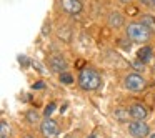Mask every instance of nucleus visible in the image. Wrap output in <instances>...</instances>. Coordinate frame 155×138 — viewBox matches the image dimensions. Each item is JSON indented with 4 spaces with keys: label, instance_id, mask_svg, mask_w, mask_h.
I'll use <instances>...</instances> for the list:
<instances>
[{
    "label": "nucleus",
    "instance_id": "1",
    "mask_svg": "<svg viewBox=\"0 0 155 138\" xmlns=\"http://www.w3.org/2000/svg\"><path fill=\"white\" fill-rule=\"evenodd\" d=\"M77 82L80 85L82 90L85 91H94V90H98L102 85V77L98 75V72L92 67H85L80 70L77 77Z\"/></svg>",
    "mask_w": 155,
    "mask_h": 138
},
{
    "label": "nucleus",
    "instance_id": "2",
    "mask_svg": "<svg viewBox=\"0 0 155 138\" xmlns=\"http://www.w3.org/2000/svg\"><path fill=\"white\" fill-rule=\"evenodd\" d=\"M152 32L148 30L145 25H142L140 22H134V24H128L127 27V37L132 42H137V43H145V42L150 40Z\"/></svg>",
    "mask_w": 155,
    "mask_h": 138
},
{
    "label": "nucleus",
    "instance_id": "3",
    "mask_svg": "<svg viewBox=\"0 0 155 138\" xmlns=\"http://www.w3.org/2000/svg\"><path fill=\"white\" fill-rule=\"evenodd\" d=\"M124 85H125V88L130 90V91H142L147 87V82H145V78L138 73H128L127 77L124 78Z\"/></svg>",
    "mask_w": 155,
    "mask_h": 138
},
{
    "label": "nucleus",
    "instance_id": "4",
    "mask_svg": "<svg viewBox=\"0 0 155 138\" xmlns=\"http://www.w3.org/2000/svg\"><path fill=\"white\" fill-rule=\"evenodd\" d=\"M128 133L134 138H147L150 136V128L143 120H134L128 123Z\"/></svg>",
    "mask_w": 155,
    "mask_h": 138
},
{
    "label": "nucleus",
    "instance_id": "5",
    "mask_svg": "<svg viewBox=\"0 0 155 138\" xmlns=\"http://www.w3.org/2000/svg\"><path fill=\"white\" fill-rule=\"evenodd\" d=\"M40 131H42V135H44L45 138H55V136H58V133H60V128H58L57 121L47 117L40 123Z\"/></svg>",
    "mask_w": 155,
    "mask_h": 138
},
{
    "label": "nucleus",
    "instance_id": "6",
    "mask_svg": "<svg viewBox=\"0 0 155 138\" xmlns=\"http://www.w3.org/2000/svg\"><path fill=\"white\" fill-rule=\"evenodd\" d=\"M60 5H62V10L67 12L68 15H78L84 8L80 0H60Z\"/></svg>",
    "mask_w": 155,
    "mask_h": 138
},
{
    "label": "nucleus",
    "instance_id": "7",
    "mask_svg": "<svg viewBox=\"0 0 155 138\" xmlns=\"http://www.w3.org/2000/svg\"><path fill=\"white\" fill-rule=\"evenodd\" d=\"M48 67H50V70L57 72V73H64L67 70V62L62 55H52L48 58Z\"/></svg>",
    "mask_w": 155,
    "mask_h": 138
},
{
    "label": "nucleus",
    "instance_id": "8",
    "mask_svg": "<svg viewBox=\"0 0 155 138\" xmlns=\"http://www.w3.org/2000/svg\"><path fill=\"white\" fill-rule=\"evenodd\" d=\"M128 111H130V117L134 118V120H145L147 115H148L145 105H142V103H134Z\"/></svg>",
    "mask_w": 155,
    "mask_h": 138
},
{
    "label": "nucleus",
    "instance_id": "9",
    "mask_svg": "<svg viewBox=\"0 0 155 138\" xmlns=\"http://www.w3.org/2000/svg\"><path fill=\"white\" fill-rule=\"evenodd\" d=\"M108 25L114 28H120L124 25V17H122L118 12H112L110 17H108Z\"/></svg>",
    "mask_w": 155,
    "mask_h": 138
},
{
    "label": "nucleus",
    "instance_id": "10",
    "mask_svg": "<svg viewBox=\"0 0 155 138\" xmlns=\"http://www.w3.org/2000/svg\"><path fill=\"white\" fill-rule=\"evenodd\" d=\"M138 22L142 25H145L150 32H155V17H152V15H142Z\"/></svg>",
    "mask_w": 155,
    "mask_h": 138
},
{
    "label": "nucleus",
    "instance_id": "11",
    "mask_svg": "<svg viewBox=\"0 0 155 138\" xmlns=\"http://www.w3.org/2000/svg\"><path fill=\"white\" fill-rule=\"evenodd\" d=\"M137 58H138V60H142L143 63H147V62L152 58V48H150V47L140 48V50L137 52Z\"/></svg>",
    "mask_w": 155,
    "mask_h": 138
},
{
    "label": "nucleus",
    "instance_id": "12",
    "mask_svg": "<svg viewBox=\"0 0 155 138\" xmlns=\"http://www.w3.org/2000/svg\"><path fill=\"white\" fill-rule=\"evenodd\" d=\"M0 138H10V127L5 120L0 121Z\"/></svg>",
    "mask_w": 155,
    "mask_h": 138
},
{
    "label": "nucleus",
    "instance_id": "13",
    "mask_svg": "<svg viewBox=\"0 0 155 138\" xmlns=\"http://www.w3.org/2000/svg\"><path fill=\"white\" fill-rule=\"evenodd\" d=\"M115 117L118 118V121H127L128 117H130V111H128V110H122V108H120V110L115 111Z\"/></svg>",
    "mask_w": 155,
    "mask_h": 138
},
{
    "label": "nucleus",
    "instance_id": "14",
    "mask_svg": "<svg viewBox=\"0 0 155 138\" xmlns=\"http://www.w3.org/2000/svg\"><path fill=\"white\" fill-rule=\"evenodd\" d=\"M25 117H27V120L30 121V123H37V121H38V118H40V117H38V113H37L35 110L27 111V115H25Z\"/></svg>",
    "mask_w": 155,
    "mask_h": 138
},
{
    "label": "nucleus",
    "instance_id": "15",
    "mask_svg": "<svg viewBox=\"0 0 155 138\" xmlns=\"http://www.w3.org/2000/svg\"><path fill=\"white\" fill-rule=\"evenodd\" d=\"M60 82L65 85H70L72 82H74V77H72L70 73H67V72H64V73H60Z\"/></svg>",
    "mask_w": 155,
    "mask_h": 138
},
{
    "label": "nucleus",
    "instance_id": "16",
    "mask_svg": "<svg viewBox=\"0 0 155 138\" xmlns=\"http://www.w3.org/2000/svg\"><path fill=\"white\" fill-rule=\"evenodd\" d=\"M134 68H137V70H143V62L142 60H137V62H134Z\"/></svg>",
    "mask_w": 155,
    "mask_h": 138
},
{
    "label": "nucleus",
    "instance_id": "17",
    "mask_svg": "<svg viewBox=\"0 0 155 138\" xmlns=\"http://www.w3.org/2000/svg\"><path fill=\"white\" fill-rule=\"evenodd\" d=\"M54 107H55V103H50V105L47 107V110H45V115H47V117L52 113V111H54Z\"/></svg>",
    "mask_w": 155,
    "mask_h": 138
},
{
    "label": "nucleus",
    "instance_id": "18",
    "mask_svg": "<svg viewBox=\"0 0 155 138\" xmlns=\"http://www.w3.org/2000/svg\"><path fill=\"white\" fill-rule=\"evenodd\" d=\"M18 62H20V63H24V65H28V60L25 57H18Z\"/></svg>",
    "mask_w": 155,
    "mask_h": 138
},
{
    "label": "nucleus",
    "instance_id": "19",
    "mask_svg": "<svg viewBox=\"0 0 155 138\" xmlns=\"http://www.w3.org/2000/svg\"><path fill=\"white\" fill-rule=\"evenodd\" d=\"M34 88H44V83H42V82H38V83L34 85Z\"/></svg>",
    "mask_w": 155,
    "mask_h": 138
},
{
    "label": "nucleus",
    "instance_id": "20",
    "mask_svg": "<svg viewBox=\"0 0 155 138\" xmlns=\"http://www.w3.org/2000/svg\"><path fill=\"white\" fill-rule=\"evenodd\" d=\"M147 4H150V5H153V7H155V0H147Z\"/></svg>",
    "mask_w": 155,
    "mask_h": 138
},
{
    "label": "nucleus",
    "instance_id": "21",
    "mask_svg": "<svg viewBox=\"0 0 155 138\" xmlns=\"http://www.w3.org/2000/svg\"><path fill=\"white\" fill-rule=\"evenodd\" d=\"M87 138H97V136H95V135H88Z\"/></svg>",
    "mask_w": 155,
    "mask_h": 138
},
{
    "label": "nucleus",
    "instance_id": "22",
    "mask_svg": "<svg viewBox=\"0 0 155 138\" xmlns=\"http://www.w3.org/2000/svg\"><path fill=\"white\" fill-rule=\"evenodd\" d=\"M148 138H155V133H150V136H148Z\"/></svg>",
    "mask_w": 155,
    "mask_h": 138
}]
</instances>
